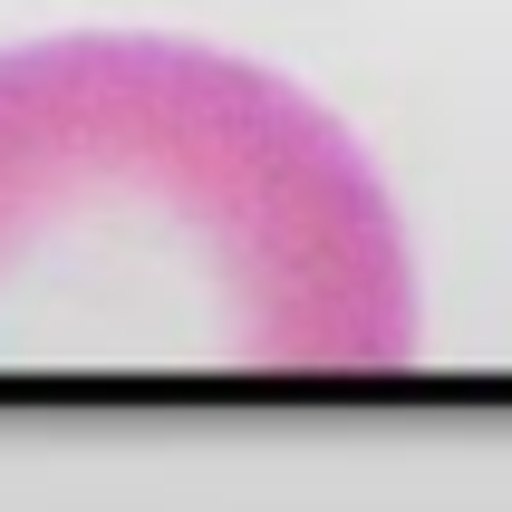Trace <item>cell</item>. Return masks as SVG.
<instances>
[{
    "label": "cell",
    "instance_id": "obj_1",
    "mask_svg": "<svg viewBox=\"0 0 512 512\" xmlns=\"http://www.w3.org/2000/svg\"><path fill=\"white\" fill-rule=\"evenodd\" d=\"M416 261L329 107L252 58L0 49V377H397Z\"/></svg>",
    "mask_w": 512,
    "mask_h": 512
}]
</instances>
